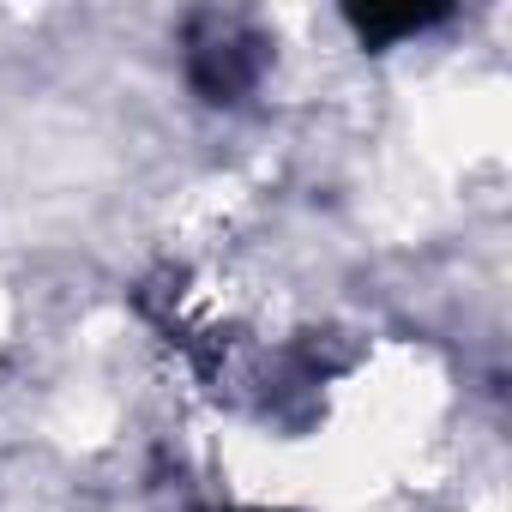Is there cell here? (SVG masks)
Returning <instances> with one entry per match:
<instances>
[{
	"label": "cell",
	"instance_id": "cell-2",
	"mask_svg": "<svg viewBox=\"0 0 512 512\" xmlns=\"http://www.w3.org/2000/svg\"><path fill=\"white\" fill-rule=\"evenodd\" d=\"M446 19V7H398V13H350V25H356V37L368 43V49H386V43H398V37H422L428 25H440Z\"/></svg>",
	"mask_w": 512,
	"mask_h": 512
},
{
	"label": "cell",
	"instance_id": "cell-1",
	"mask_svg": "<svg viewBox=\"0 0 512 512\" xmlns=\"http://www.w3.org/2000/svg\"><path fill=\"white\" fill-rule=\"evenodd\" d=\"M266 43L253 37L241 19H193L187 31V79L205 103H235L253 91V79H260V55Z\"/></svg>",
	"mask_w": 512,
	"mask_h": 512
}]
</instances>
